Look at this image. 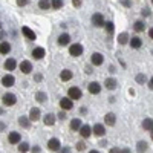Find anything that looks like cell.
Wrapping results in <instances>:
<instances>
[{
  "label": "cell",
  "mask_w": 153,
  "mask_h": 153,
  "mask_svg": "<svg viewBox=\"0 0 153 153\" xmlns=\"http://www.w3.org/2000/svg\"><path fill=\"white\" fill-rule=\"evenodd\" d=\"M69 54H71L72 57H80V55L83 54V46H81L80 43H74V45H71V48H69Z\"/></svg>",
  "instance_id": "1"
},
{
  "label": "cell",
  "mask_w": 153,
  "mask_h": 153,
  "mask_svg": "<svg viewBox=\"0 0 153 153\" xmlns=\"http://www.w3.org/2000/svg\"><path fill=\"white\" fill-rule=\"evenodd\" d=\"M2 101H3L5 106H14L17 103V98H16L14 94H5L3 98H2Z\"/></svg>",
  "instance_id": "2"
},
{
  "label": "cell",
  "mask_w": 153,
  "mask_h": 153,
  "mask_svg": "<svg viewBox=\"0 0 153 153\" xmlns=\"http://www.w3.org/2000/svg\"><path fill=\"white\" fill-rule=\"evenodd\" d=\"M104 23H106V20H104V17L101 16V14H94L92 16V25L94 26H97V28H101V26H104Z\"/></svg>",
  "instance_id": "3"
},
{
  "label": "cell",
  "mask_w": 153,
  "mask_h": 153,
  "mask_svg": "<svg viewBox=\"0 0 153 153\" xmlns=\"http://www.w3.org/2000/svg\"><path fill=\"white\" fill-rule=\"evenodd\" d=\"M68 95H69L68 98H71L74 101V100H80L83 94H81V91H80L78 87H71L69 91H68Z\"/></svg>",
  "instance_id": "4"
},
{
  "label": "cell",
  "mask_w": 153,
  "mask_h": 153,
  "mask_svg": "<svg viewBox=\"0 0 153 153\" xmlns=\"http://www.w3.org/2000/svg\"><path fill=\"white\" fill-rule=\"evenodd\" d=\"M91 61H92L94 66H101V65H103V61H104V57L101 55L100 52H94L92 57H91Z\"/></svg>",
  "instance_id": "5"
},
{
  "label": "cell",
  "mask_w": 153,
  "mask_h": 153,
  "mask_svg": "<svg viewBox=\"0 0 153 153\" xmlns=\"http://www.w3.org/2000/svg\"><path fill=\"white\" fill-rule=\"evenodd\" d=\"M60 107H61L63 110H72V107H74L72 100H71V98H61V100H60Z\"/></svg>",
  "instance_id": "6"
},
{
  "label": "cell",
  "mask_w": 153,
  "mask_h": 153,
  "mask_svg": "<svg viewBox=\"0 0 153 153\" xmlns=\"http://www.w3.org/2000/svg\"><path fill=\"white\" fill-rule=\"evenodd\" d=\"M48 147H49V150H52V152H58L60 147H61V144H60V141H58V138H51L49 143H48Z\"/></svg>",
  "instance_id": "7"
},
{
  "label": "cell",
  "mask_w": 153,
  "mask_h": 153,
  "mask_svg": "<svg viewBox=\"0 0 153 153\" xmlns=\"http://www.w3.org/2000/svg\"><path fill=\"white\" fill-rule=\"evenodd\" d=\"M14 83H16V78H14V75H5L3 78H2V84L5 86V87H11V86H14Z\"/></svg>",
  "instance_id": "8"
},
{
  "label": "cell",
  "mask_w": 153,
  "mask_h": 153,
  "mask_svg": "<svg viewBox=\"0 0 153 153\" xmlns=\"http://www.w3.org/2000/svg\"><path fill=\"white\" fill-rule=\"evenodd\" d=\"M71 43V35L69 34H60V37H58V45L60 46H68Z\"/></svg>",
  "instance_id": "9"
},
{
  "label": "cell",
  "mask_w": 153,
  "mask_h": 153,
  "mask_svg": "<svg viewBox=\"0 0 153 153\" xmlns=\"http://www.w3.org/2000/svg\"><path fill=\"white\" fill-rule=\"evenodd\" d=\"M20 139H22V136H20L19 132H11L9 136H8L9 144H19V143H20Z\"/></svg>",
  "instance_id": "10"
},
{
  "label": "cell",
  "mask_w": 153,
  "mask_h": 153,
  "mask_svg": "<svg viewBox=\"0 0 153 153\" xmlns=\"http://www.w3.org/2000/svg\"><path fill=\"white\" fill-rule=\"evenodd\" d=\"M92 132L95 133V136H104V135H106V129H104L103 124H95L94 129H92Z\"/></svg>",
  "instance_id": "11"
},
{
  "label": "cell",
  "mask_w": 153,
  "mask_h": 153,
  "mask_svg": "<svg viewBox=\"0 0 153 153\" xmlns=\"http://www.w3.org/2000/svg\"><path fill=\"white\" fill-rule=\"evenodd\" d=\"M45 49L42 48V46H38V48H35L34 51H32V57L35 58V60H42L43 57H45Z\"/></svg>",
  "instance_id": "12"
},
{
  "label": "cell",
  "mask_w": 153,
  "mask_h": 153,
  "mask_svg": "<svg viewBox=\"0 0 153 153\" xmlns=\"http://www.w3.org/2000/svg\"><path fill=\"white\" fill-rule=\"evenodd\" d=\"M89 92H91L92 95H97V94H100L101 92V86L97 83V81H94V83H89Z\"/></svg>",
  "instance_id": "13"
},
{
  "label": "cell",
  "mask_w": 153,
  "mask_h": 153,
  "mask_svg": "<svg viewBox=\"0 0 153 153\" xmlns=\"http://www.w3.org/2000/svg\"><path fill=\"white\" fill-rule=\"evenodd\" d=\"M22 32L25 34V37H26V38H29V40H35V38H37V35L34 34V31L31 28H28V26H23L22 28Z\"/></svg>",
  "instance_id": "14"
},
{
  "label": "cell",
  "mask_w": 153,
  "mask_h": 153,
  "mask_svg": "<svg viewBox=\"0 0 153 153\" xmlns=\"http://www.w3.org/2000/svg\"><path fill=\"white\" fill-rule=\"evenodd\" d=\"M20 71H22L23 74H31V71H32L31 61H22V63H20Z\"/></svg>",
  "instance_id": "15"
},
{
  "label": "cell",
  "mask_w": 153,
  "mask_h": 153,
  "mask_svg": "<svg viewBox=\"0 0 153 153\" xmlns=\"http://www.w3.org/2000/svg\"><path fill=\"white\" fill-rule=\"evenodd\" d=\"M129 43H130V46L133 48V49H139L143 46V40L139 37H132L130 40H129Z\"/></svg>",
  "instance_id": "16"
},
{
  "label": "cell",
  "mask_w": 153,
  "mask_h": 153,
  "mask_svg": "<svg viewBox=\"0 0 153 153\" xmlns=\"http://www.w3.org/2000/svg\"><path fill=\"white\" fill-rule=\"evenodd\" d=\"M80 135L83 136V138H89V136H91L92 135V129H91V127H89V126H81L80 127Z\"/></svg>",
  "instance_id": "17"
},
{
  "label": "cell",
  "mask_w": 153,
  "mask_h": 153,
  "mask_svg": "<svg viewBox=\"0 0 153 153\" xmlns=\"http://www.w3.org/2000/svg\"><path fill=\"white\" fill-rule=\"evenodd\" d=\"M43 123H45L46 126H54V124H55V115H54V113H48V115H45Z\"/></svg>",
  "instance_id": "18"
},
{
  "label": "cell",
  "mask_w": 153,
  "mask_h": 153,
  "mask_svg": "<svg viewBox=\"0 0 153 153\" xmlns=\"http://www.w3.org/2000/svg\"><path fill=\"white\" fill-rule=\"evenodd\" d=\"M28 118H29L31 121H37L38 118H40V110H38V107H32V109H31Z\"/></svg>",
  "instance_id": "19"
},
{
  "label": "cell",
  "mask_w": 153,
  "mask_h": 153,
  "mask_svg": "<svg viewBox=\"0 0 153 153\" xmlns=\"http://www.w3.org/2000/svg\"><path fill=\"white\" fill-rule=\"evenodd\" d=\"M72 76H74V74H72V71H69V69L61 71V74H60V78H61L63 81H69Z\"/></svg>",
  "instance_id": "20"
},
{
  "label": "cell",
  "mask_w": 153,
  "mask_h": 153,
  "mask_svg": "<svg viewBox=\"0 0 153 153\" xmlns=\"http://www.w3.org/2000/svg\"><path fill=\"white\" fill-rule=\"evenodd\" d=\"M104 123L107 126H115V123H117V117H115V113H107L104 117Z\"/></svg>",
  "instance_id": "21"
},
{
  "label": "cell",
  "mask_w": 153,
  "mask_h": 153,
  "mask_svg": "<svg viewBox=\"0 0 153 153\" xmlns=\"http://www.w3.org/2000/svg\"><path fill=\"white\" fill-rule=\"evenodd\" d=\"M16 65H17V63H16L14 58H8V60L5 61V69H6V71H14V69H16Z\"/></svg>",
  "instance_id": "22"
},
{
  "label": "cell",
  "mask_w": 153,
  "mask_h": 153,
  "mask_svg": "<svg viewBox=\"0 0 153 153\" xmlns=\"http://www.w3.org/2000/svg\"><path fill=\"white\" fill-rule=\"evenodd\" d=\"M104 86L109 89V91H113V89H117V80L115 78H107L104 81Z\"/></svg>",
  "instance_id": "23"
},
{
  "label": "cell",
  "mask_w": 153,
  "mask_h": 153,
  "mask_svg": "<svg viewBox=\"0 0 153 153\" xmlns=\"http://www.w3.org/2000/svg\"><path fill=\"white\" fill-rule=\"evenodd\" d=\"M143 129L144 130H153V120L152 118H146L144 121H143Z\"/></svg>",
  "instance_id": "24"
},
{
  "label": "cell",
  "mask_w": 153,
  "mask_h": 153,
  "mask_svg": "<svg viewBox=\"0 0 153 153\" xmlns=\"http://www.w3.org/2000/svg\"><path fill=\"white\" fill-rule=\"evenodd\" d=\"M19 124H20L22 127H25V129H28V127L31 126V120H29L28 117H20V118H19Z\"/></svg>",
  "instance_id": "25"
},
{
  "label": "cell",
  "mask_w": 153,
  "mask_h": 153,
  "mask_svg": "<svg viewBox=\"0 0 153 153\" xmlns=\"http://www.w3.org/2000/svg\"><path fill=\"white\" fill-rule=\"evenodd\" d=\"M9 51H11V45L9 43H6V42H2V43H0V54H8L9 52Z\"/></svg>",
  "instance_id": "26"
},
{
  "label": "cell",
  "mask_w": 153,
  "mask_h": 153,
  "mask_svg": "<svg viewBox=\"0 0 153 153\" xmlns=\"http://www.w3.org/2000/svg\"><path fill=\"white\" fill-rule=\"evenodd\" d=\"M133 29H135L136 32H143V31L146 29V22H135Z\"/></svg>",
  "instance_id": "27"
},
{
  "label": "cell",
  "mask_w": 153,
  "mask_h": 153,
  "mask_svg": "<svg viewBox=\"0 0 153 153\" xmlns=\"http://www.w3.org/2000/svg\"><path fill=\"white\" fill-rule=\"evenodd\" d=\"M129 40H130V38H129V34H127V32H121V34H120V37H118L120 45H126Z\"/></svg>",
  "instance_id": "28"
},
{
  "label": "cell",
  "mask_w": 153,
  "mask_h": 153,
  "mask_svg": "<svg viewBox=\"0 0 153 153\" xmlns=\"http://www.w3.org/2000/svg\"><path fill=\"white\" fill-rule=\"evenodd\" d=\"M81 126H83V124H81V120H76V118H75V120L71 121V129H72V130H80Z\"/></svg>",
  "instance_id": "29"
},
{
  "label": "cell",
  "mask_w": 153,
  "mask_h": 153,
  "mask_svg": "<svg viewBox=\"0 0 153 153\" xmlns=\"http://www.w3.org/2000/svg\"><path fill=\"white\" fill-rule=\"evenodd\" d=\"M147 147H149V146H147L146 141H139V143L136 144V150H138L139 153H144V152L147 150Z\"/></svg>",
  "instance_id": "30"
},
{
  "label": "cell",
  "mask_w": 153,
  "mask_h": 153,
  "mask_svg": "<svg viewBox=\"0 0 153 153\" xmlns=\"http://www.w3.org/2000/svg\"><path fill=\"white\" fill-rule=\"evenodd\" d=\"M38 6H40V9H49L51 8V2L49 0H40V2H38Z\"/></svg>",
  "instance_id": "31"
},
{
  "label": "cell",
  "mask_w": 153,
  "mask_h": 153,
  "mask_svg": "<svg viewBox=\"0 0 153 153\" xmlns=\"http://www.w3.org/2000/svg\"><path fill=\"white\" fill-rule=\"evenodd\" d=\"M104 28H106V32H107L109 35L113 34V23H112V22H106V23H104Z\"/></svg>",
  "instance_id": "32"
},
{
  "label": "cell",
  "mask_w": 153,
  "mask_h": 153,
  "mask_svg": "<svg viewBox=\"0 0 153 153\" xmlns=\"http://www.w3.org/2000/svg\"><path fill=\"white\" fill-rule=\"evenodd\" d=\"M51 6H52L54 9L63 8V0H52V2H51Z\"/></svg>",
  "instance_id": "33"
},
{
  "label": "cell",
  "mask_w": 153,
  "mask_h": 153,
  "mask_svg": "<svg viewBox=\"0 0 153 153\" xmlns=\"http://www.w3.org/2000/svg\"><path fill=\"white\" fill-rule=\"evenodd\" d=\"M29 150V144L28 143H22V144H19V152L20 153H26Z\"/></svg>",
  "instance_id": "34"
},
{
  "label": "cell",
  "mask_w": 153,
  "mask_h": 153,
  "mask_svg": "<svg viewBox=\"0 0 153 153\" xmlns=\"http://www.w3.org/2000/svg\"><path fill=\"white\" fill-rule=\"evenodd\" d=\"M35 98H37L38 103H45V101H46V94L45 92H37Z\"/></svg>",
  "instance_id": "35"
},
{
  "label": "cell",
  "mask_w": 153,
  "mask_h": 153,
  "mask_svg": "<svg viewBox=\"0 0 153 153\" xmlns=\"http://www.w3.org/2000/svg\"><path fill=\"white\" fill-rule=\"evenodd\" d=\"M147 81V78H146V75H143V74H139V75H136V83L138 84H144Z\"/></svg>",
  "instance_id": "36"
},
{
  "label": "cell",
  "mask_w": 153,
  "mask_h": 153,
  "mask_svg": "<svg viewBox=\"0 0 153 153\" xmlns=\"http://www.w3.org/2000/svg\"><path fill=\"white\" fill-rule=\"evenodd\" d=\"M84 149H86V144H84V143H81V141L76 143V150H78V152H81V150H84Z\"/></svg>",
  "instance_id": "37"
},
{
  "label": "cell",
  "mask_w": 153,
  "mask_h": 153,
  "mask_svg": "<svg viewBox=\"0 0 153 153\" xmlns=\"http://www.w3.org/2000/svg\"><path fill=\"white\" fill-rule=\"evenodd\" d=\"M72 3H74V6H75V8H80V6H81V3H83V0H72Z\"/></svg>",
  "instance_id": "38"
},
{
  "label": "cell",
  "mask_w": 153,
  "mask_h": 153,
  "mask_svg": "<svg viewBox=\"0 0 153 153\" xmlns=\"http://www.w3.org/2000/svg\"><path fill=\"white\" fill-rule=\"evenodd\" d=\"M29 0H17V5L19 6H25V5H28Z\"/></svg>",
  "instance_id": "39"
},
{
  "label": "cell",
  "mask_w": 153,
  "mask_h": 153,
  "mask_svg": "<svg viewBox=\"0 0 153 153\" xmlns=\"http://www.w3.org/2000/svg\"><path fill=\"white\" fill-rule=\"evenodd\" d=\"M6 37V32H3V31H0V42H3V38Z\"/></svg>",
  "instance_id": "40"
},
{
  "label": "cell",
  "mask_w": 153,
  "mask_h": 153,
  "mask_svg": "<svg viewBox=\"0 0 153 153\" xmlns=\"http://www.w3.org/2000/svg\"><path fill=\"white\" fill-rule=\"evenodd\" d=\"M120 152H121L120 149H117V147H113V149H110V152H109V153H120Z\"/></svg>",
  "instance_id": "41"
},
{
  "label": "cell",
  "mask_w": 153,
  "mask_h": 153,
  "mask_svg": "<svg viewBox=\"0 0 153 153\" xmlns=\"http://www.w3.org/2000/svg\"><path fill=\"white\" fill-rule=\"evenodd\" d=\"M120 153H132V152H130V149H123Z\"/></svg>",
  "instance_id": "42"
},
{
  "label": "cell",
  "mask_w": 153,
  "mask_h": 153,
  "mask_svg": "<svg viewBox=\"0 0 153 153\" xmlns=\"http://www.w3.org/2000/svg\"><path fill=\"white\" fill-rule=\"evenodd\" d=\"M149 87H150V89H153V76H152L150 81H149Z\"/></svg>",
  "instance_id": "43"
},
{
  "label": "cell",
  "mask_w": 153,
  "mask_h": 153,
  "mask_svg": "<svg viewBox=\"0 0 153 153\" xmlns=\"http://www.w3.org/2000/svg\"><path fill=\"white\" fill-rule=\"evenodd\" d=\"M100 146H101V147H106V146H107V141H104V139H103V141L100 143Z\"/></svg>",
  "instance_id": "44"
},
{
  "label": "cell",
  "mask_w": 153,
  "mask_h": 153,
  "mask_svg": "<svg viewBox=\"0 0 153 153\" xmlns=\"http://www.w3.org/2000/svg\"><path fill=\"white\" fill-rule=\"evenodd\" d=\"M149 35H150V38H152V40H153V28L149 31Z\"/></svg>",
  "instance_id": "45"
},
{
  "label": "cell",
  "mask_w": 153,
  "mask_h": 153,
  "mask_svg": "<svg viewBox=\"0 0 153 153\" xmlns=\"http://www.w3.org/2000/svg\"><path fill=\"white\" fill-rule=\"evenodd\" d=\"M32 152H34V153H38V152H40V149H38V147H34Z\"/></svg>",
  "instance_id": "46"
},
{
  "label": "cell",
  "mask_w": 153,
  "mask_h": 153,
  "mask_svg": "<svg viewBox=\"0 0 153 153\" xmlns=\"http://www.w3.org/2000/svg\"><path fill=\"white\" fill-rule=\"evenodd\" d=\"M3 129H5V124H3V123H0V130H3Z\"/></svg>",
  "instance_id": "47"
},
{
  "label": "cell",
  "mask_w": 153,
  "mask_h": 153,
  "mask_svg": "<svg viewBox=\"0 0 153 153\" xmlns=\"http://www.w3.org/2000/svg\"><path fill=\"white\" fill-rule=\"evenodd\" d=\"M68 152H69V149H63V150H61L60 153H68Z\"/></svg>",
  "instance_id": "48"
},
{
  "label": "cell",
  "mask_w": 153,
  "mask_h": 153,
  "mask_svg": "<svg viewBox=\"0 0 153 153\" xmlns=\"http://www.w3.org/2000/svg\"><path fill=\"white\" fill-rule=\"evenodd\" d=\"M89 153H100V152H98V150H91Z\"/></svg>",
  "instance_id": "49"
},
{
  "label": "cell",
  "mask_w": 153,
  "mask_h": 153,
  "mask_svg": "<svg viewBox=\"0 0 153 153\" xmlns=\"http://www.w3.org/2000/svg\"><path fill=\"white\" fill-rule=\"evenodd\" d=\"M152 139H153V130H152Z\"/></svg>",
  "instance_id": "50"
},
{
  "label": "cell",
  "mask_w": 153,
  "mask_h": 153,
  "mask_svg": "<svg viewBox=\"0 0 153 153\" xmlns=\"http://www.w3.org/2000/svg\"><path fill=\"white\" fill-rule=\"evenodd\" d=\"M0 28H2V23H0Z\"/></svg>",
  "instance_id": "51"
},
{
  "label": "cell",
  "mask_w": 153,
  "mask_h": 153,
  "mask_svg": "<svg viewBox=\"0 0 153 153\" xmlns=\"http://www.w3.org/2000/svg\"><path fill=\"white\" fill-rule=\"evenodd\" d=\"M152 3H153V0H152Z\"/></svg>",
  "instance_id": "52"
}]
</instances>
